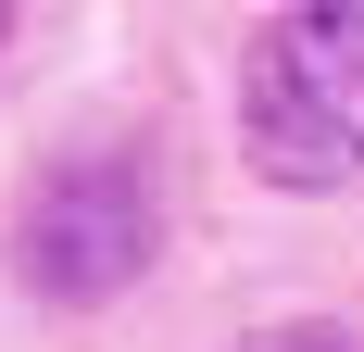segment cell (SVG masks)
I'll return each mask as SVG.
<instances>
[{"instance_id": "3", "label": "cell", "mask_w": 364, "mask_h": 352, "mask_svg": "<svg viewBox=\"0 0 364 352\" xmlns=\"http://www.w3.org/2000/svg\"><path fill=\"white\" fill-rule=\"evenodd\" d=\"M239 352H352L339 327H264V340H239Z\"/></svg>"}, {"instance_id": "4", "label": "cell", "mask_w": 364, "mask_h": 352, "mask_svg": "<svg viewBox=\"0 0 364 352\" xmlns=\"http://www.w3.org/2000/svg\"><path fill=\"white\" fill-rule=\"evenodd\" d=\"M0 38H13V0H0Z\"/></svg>"}, {"instance_id": "2", "label": "cell", "mask_w": 364, "mask_h": 352, "mask_svg": "<svg viewBox=\"0 0 364 352\" xmlns=\"http://www.w3.org/2000/svg\"><path fill=\"white\" fill-rule=\"evenodd\" d=\"M151 252H164V202H151V176L126 151L38 164V189L13 202V277H26V302L88 315V302L151 277Z\"/></svg>"}, {"instance_id": "1", "label": "cell", "mask_w": 364, "mask_h": 352, "mask_svg": "<svg viewBox=\"0 0 364 352\" xmlns=\"http://www.w3.org/2000/svg\"><path fill=\"white\" fill-rule=\"evenodd\" d=\"M239 164L301 202L364 176V0H289L239 51Z\"/></svg>"}]
</instances>
